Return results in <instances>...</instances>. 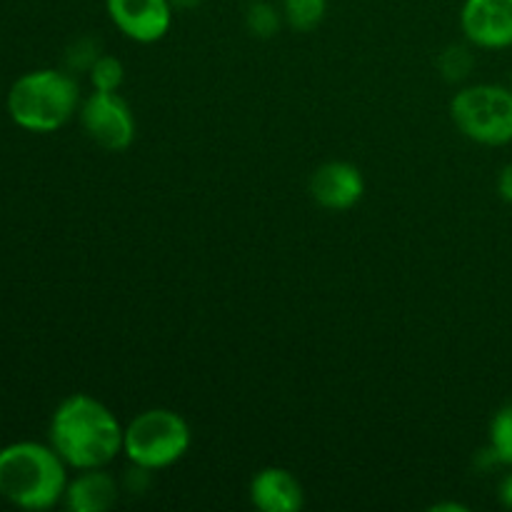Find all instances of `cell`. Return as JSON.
<instances>
[{
	"mask_svg": "<svg viewBox=\"0 0 512 512\" xmlns=\"http://www.w3.org/2000/svg\"><path fill=\"white\" fill-rule=\"evenodd\" d=\"M510 88H512V75H510Z\"/></svg>",
	"mask_w": 512,
	"mask_h": 512,
	"instance_id": "20",
	"label": "cell"
},
{
	"mask_svg": "<svg viewBox=\"0 0 512 512\" xmlns=\"http://www.w3.org/2000/svg\"><path fill=\"white\" fill-rule=\"evenodd\" d=\"M90 85L93 90H103V93H118L120 85L125 80V68L115 55H98L88 70Z\"/></svg>",
	"mask_w": 512,
	"mask_h": 512,
	"instance_id": "15",
	"label": "cell"
},
{
	"mask_svg": "<svg viewBox=\"0 0 512 512\" xmlns=\"http://www.w3.org/2000/svg\"><path fill=\"white\" fill-rule=\"evenodd\" d=\"M280 23H283V10H278L268 0H253L245 10V28L255 38H273L280 30Z\"/></svg>",
	"mask_w": 512,
	"mask_h": 512,
	"instance_id": "13",
	"label": "cell"
},
{
	"mask_svg": "<svg viewBox=\"0 0 512 512\" xmlns=\"http://www.w3.org/2000/svg\"><path fill=\"white\" fill-rule=\"evenodd\" d=\"M450 118L460 133L480 145L512 143V88L480 83L450 100Z\"/></svg>",
	"mask_w": 512,
	"mask_h": 512,
	"instance_id": "5",
	"label": "cell"
},
{
	"mask_svg": "<svg viewBox=\"0 0 512 512\" xmlns=\"http://www.w3.org/2000/svg\"><path fill=\"white\" fill-rule=\"evenodd\" d=\"M465 38L485 50L512 45V0H465L460 10Z\"/></svg>",
	"mask_w": 512,
	"mask_h": 512,
	"instance_id": "8",
	"label": "cell"
},
{
	"mask_svg": "<svg viewBox=\"0 0 512 512\" xmlns=\"http://www.w3.org/2000/svg\"><path fill=\"white\" fill-rule=\"evenodd\" d=\"M498 193H500V198L505 200V203L512 205V163L505 165L503 173H500V178H498Z\"/></svg>",
	"mask_w": 512,
	"mask_h": 512,
	"instance_id": "17",
	"label": "cell"
},
{
	"mask_svg": "<svg viewBox=\"0 0 512 512\" xmlns=\"http://www.w3.org/2000/svg\"><path fill=\"white\" fill-rule=\"evenodd\" d=\"M500 503L512 510V473L505 475L503 483H500Z\"/></svg>",
	"mask_w": 512,
	"mask_h": 512,
	"instance_id": "18",
	"label": "cell"
},
{
	"mask_svg": "<svg viewBox=\"0 0 512 512\" xmlns=\"http://www.w3.org/2000/svg\"><path fill=\"white\" fill-rule=\"evenodd\" d=\"M170 3H173V8L188 10V8H198V5L203 3V0H170Z\"/></svg>",
	"mask_w": 512,
	"mask_h": 512,
	"instance_id": "19",
	"label": "cell"
},
{
	"mask_svg": "<svg viewBox=\"0 0 512 512\" xmlns=\"http://www.w3.org/2000/svg\"><path fill=\"white\" fill-rule=\"evenodd\" d=\"M125 428L98 398L75 393L50 418V445L68 468H108L123 453Z\"/></svg>",
	"mask_w": 512,
	"mask_h": 512,
	"instance_id": "1",
	"label": "cell"
},
{
	"mask_svg": "<svg viewBox=\"0 0 512 512\" xmlns=\"http://www.w3.org/2000/svg\"><path fill=\"white\" fill-rule=\"evenodd\" d=\"M108 18L125 38L135 43H158L173 25L170 0H105Z\"/></svg>",
	"mask_w": 512,
	"mask_h": 512,
	"instance_id": "7",
	"label": "cell"
},
{
	"mask_svg": "<svg viewBox=\"0 0 512 512\" xmlns=\"http://www.w3.org/2000/svg\"><path fill=\"white\" fill-rule=\"evenodd\" d=\"M68 488V465L53 445L10 443L0 450V498L20 510H50Z\"/></svg>",
	"mask_w": 512,
	"mask_h": 512,
	"instance_id": "2",
	"label": "cell"
},
{
	"mask_svg": "<svg viewBox=\"0 0 512 512\" xmlns=\"http://www.w3.org/2000/svg\"><path fill=\"white\" fill-rule=\"evenodd\" d=\"M473 65L475 58L465 45H448L438 58L440 73H443L445 80H450V83H458V80L468 78Z\"/></svg>",
	"mask_w": 512,
	"mask_h": 512,
	"instance_id": "16",
	"label": "cell"
},
{
	"mask_svg": "<svg viewBox=\"0 0 512 512\" xmlns=\"http://www.w3.org/2000/svg\"><path fill=\"white\" fill-rule=\"evenodd\" d=\"M190 448V425L168 408H150L135 415L123 435V453L130 465L163 470L178 463Z\"/></svg>",
	"mask_w": 512,
	"mask_h": 512,
	"instance_id": "4",
	"label": "cell"
},
{
	"mask_svg": "<svg viewBox=\"0 0 512 512\" xmlns=\"http://www.w3.org/2000/svg\"><path fill=\"white\" fill-rule=\"evenodd\" d=\"M80 105V88L63 70L43 68L20 75L8 93V113L18 128L30 133H55Z\"/></svg>",
	"mask_w": 512,
	"mask_h": 512,
	"instance_id": "3",
	"label": "cell"
},
{
	"mask_svg": "<svg viewBox=\"0 0 512 512\" xmlns=\"http://www.w3.org/2000/svg\"><path fill=\"white\" fill-rule=\"evenodd\" d=\"M118 495V480L105 473V468H93L80 470L78 478L68 480L63 503L73 512H105L118 503Z\"/></svg>",
	"mask_w": 512,
	"mask_h": 512,
	"instance_id": "11",
	"label": "cell"
},
{
	"mask_svg": "<svg viewBox=\"0 0 512 512\" xmlns=\"http://www.w3.org/2000/svg\"><path fill=\"white\" fill-rule=\"evenodd\" d=\"M365 193L363 173L353 163L330 160L310 175V195L315 203L333 213H343L360 203Z\"/></svg>",
	"mask_w": 512,
	"mask_h": 512,
	"instance_id": "9",
	"label": "cell"
},
{
	"mask_svg": "<svg viewBox=\"0 0 512 512\" xmlns=\"http://www.w3.org/2000/svg\"><path fill=\"white\" fill-rule=\"evenodd\" d=\"M490 453L500 465L512 468V403L500 408L490 423Z\"/></svg>",
	"mask_w": 512,
	"mask_h": 512,
	"instance_id": "14",
	"label": "cell"
},
{
	"mask_svg": "<svg viewBox=\"0 0 512 512\" xmlns=\"http://www.w3.org/2000/svg\"><path fill=\"white\" fill-rule=\"evenodd\" d=\"M283 20L298 33H310L323 23L328 0H283Z\"/></svg>",
	"mask_w": 512,
	"mask_h": 512,
	"instance_id": "12",
	"label": "cell"
},
{
	"mask_svg": "<svg viewBox=\"0 0 512 512\" xmlns=\"http://www.w3.org/2000/svg\"><path fill=\"white\" fill-rule=\"evenodd\" d=\"M250 503L263 512H295L305 505L300 480L285 468H263L250 480Z\"/></svg>",
	"mask_w": 512,
	"mask_h": 512,
	"instance_id": "10",
	"label": "cell"
},
{
	"mask_svg": "<svg viewBox=\"0 0 512 512\" xmlns=\"http://www.w3.org/2000/svg\"><path fill=\"white\" fill-rule=\"evenodd\" d=\"M80 125L95 145L105 150L130 148L135 140V118L130 105L118 93L93 90L78 110Z\"/></svg>",
	"mask_w": 512,
	"mask_h": 512,
	"instance_id": "6",
	"label": "cell"
}]
</instances>
